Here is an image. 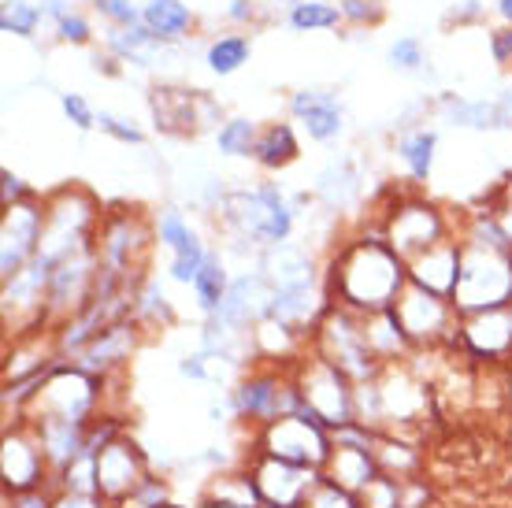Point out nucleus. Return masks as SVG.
<instances>
[{"label":"nucleus","instance_id":"f257e3e1","mask_svg":"<svg viewBox=\"0 0 512 508\" xmlns=\"http://www.w3.org/2000/svg\"><path fill=\"white\" fill-rule=\"evenodd\" d=\"M334 282L346 308L353 312H386L397 305V297L409 282L405 260L386 242H357L338 264H334Z\"/></svg>","mask_w":512,"mask_h":508},{"label":"nucleus","instance_id":"f03ea898","mask_svg":"<svg viewBox=\"0 0 512 508\" xmlns=\"http://www.w3.org/2000/svg\"><path fill=\"white\" fill-rule=\"evenodd\" d=\"M512 301V249L501 245L468 242L461 245V275L453 290L457 312H490V308H509Z\"/></svg>","mask_w":512,"mask_h":508},{"label":"nucleus","instance_id":"7ed1b4c3","mask_svg":"<svg viewBox=\"0 0 512 508\" xmlns=\"http://www.w3.org/2000/svg\"><path fill=\"white\" fill-rule=\"evenodd\" d=\"M97 401H101L97 375L82 371L78 364H52L19 420H64L90 427L97 420Z\"/></svg>","mask_w":512,"mask_h":508},{"label":"nucleus","instance_id":"20e7f679","mask_svg":"<svg viewBox=\"0 0 512 508\" xmlns=\"http://www.w3.org/2000/svg\"><path fill=\"white\" fill-rule=\"evenodd\" d=\"M294 382L305 397L301 416L320 420L327 431H342L349 423H357V382L334 368L331 360H323L320 353L312 360H301L294 368Z\"/></svg>","mask_w":512,"mask_h":508},{"label":"nucleus","instance_id":"39448f33","mask_svg":"<svg viewBox=\"0 0 512 508\" xmlns=\"http://www.w3.org/2000/svg\"><path fill=\"white\" fill-rule=\"evenodd\" d=\"M316 353L323 360H331L338 371H346L353 382H372L383 375V360L372 353L368 334H364V319H353L349 308H334L323 316V323L316 327Z\"/></svg>","mask_w":512,"mask_h":508},{"label":"nucleus","instance_id":"423d86ee","mask_svg":"<svg viewBox=\"0 0 512 508\" xmlns=\"http://www.w3.org/2000/svg\"><path fill=\"white\" fill-rule=\"evenodd\" d=\"M231 408H234V416H242V420L256 423V427H264V423L282 420V416H297V412L305 408V397L297 390L294 371L282 375V371H275V368H264V371L245 375V379L234 386Z\"/></svg>","mask_w":512,"mask_h":508},{"label":"nucleus","instance_id":"0eeeda50","mask_svg":"<svg viewBox=\"0 0 512 508\" xmlns=\"http://www.w3.org/2000/svg\"><path fill=\"white\" fill-rule=\"evenodd\" d=\"M331 449H334L331 431H327L320 420L301 416V412L264 423V427H260V438H256V453H268V457L290 460V464L316 468V471H323Z\"/></svg>","mask_w":512,"mask_h":508},{"label":"nucleus","instance_id":"6e6552de","mask_svg":"<svg viewBox=\"0 0 512 508\" xmlns=\"http://www.w3.org/2000/svg\"><path fill=\"white\" fill-rule=\"evenodd\" d=\"M223 212L245 238L260 245H282L294 227V212L275 190H253V193H231L223 201Z\"/></svg>","mask_w":512,"mask_h":508},{"label":"nucleus","instance_id":"1a4fd4ad","mask_svg":"<svg viewBox=\"0 0 512 508\" xmlns=\"http://www.w3.org/2000/svg\"><path fill=\"white\" fill-rule=\"evenodd\" d=\"M0 468H4V490L8 494H26L52 483V471L45 464V453L38 445V434L26 420H15L4 431V449H0Z\"/></svg>","mask_w":512,"mask_h":508},{"label":"nucleus","instance_id":"9d476101","mask_svg":"<svg viewBox=\"0 0 512 508\" xmlns=\"http://www.w3.org/2000/svg\"><path fill=\"white\" fill-rule=\"evenodd\" d=\"M249 475H253L256 490H260L264 508H301L305 505L308 490L320 483L323 471L301 468V464L268 457V453H253V460H249Z\"/></svg>","mask_w":512,"mask_h":508},{"label":"nucleus","instance_id":"9b49d317","mask_svg":"<svg viewBox=\"0 0 512 508\" xmlns=\"http://www.w3.org/2000/svg\"><path fill=\"white\" fill-rule=\"evenodd\" d=\"M394 316L401 323V331L409 334L412 345H435L449 338L453 327V308L446 305V297L423 290L416 282H405V290L397 297Z\"/></svg>","mask_w":512,"mask_h":508},{"label":"nucleus","instance_id":"f8f14e48","mask_svg":"<svg viewBox=\"0 0 512 508\" xmlns=\"http://www.w3.org/2000/svg\"><path fill=\"white\" fill-rule=\"evenodd\" d=\"M41 230H45V212L38 204L19 201L8 208L4 227H0V275H4V282L23 275L26 264L38 256Z\"/></svg>","mask_w":512,"mask_h":508},{"label":"nucleus","instance_id":"ddd939ff","mask_svg":"<svg viewBox=\"0 0 512 508\" xmlns=\"http://www.w3.org/2000/svg\"><path fill=\"white\" fill-rule=\"evenodd\" d=\"M149 479V464L141 457V449L130 442L127 434H119L116 442H108L97 453V490L108 505L123 501Z\"/></svg>","mask_w":512,"mask_h":508},{"label":"nucleus","instance_id":"4468645a","mask_svg":"<svg viewBox=\"0 0 512 508\" xmlns=\"http://www.w3.org/2000/svg\"><path fill=\"white\" fill-rule=\"evenodd\" d=\"M442 242V219H438L435 208H427V204H409V208H401L386 230V245L394 249L405 264L416 260L420 253H427L431 245Z\"/></svg>","mask_w":512,"mask_h":508},{"label":"nucleus","instance_id":"2eb2a0df","mask_svg":"<svg viewBox=\"0 0 512 508\" xmlns=\"http://www.w3.org/2000/svg\"><path fill=\"white\" fill-rule=\"evenodd\" d=\"M156 234H160V242L175 253V260H171V279H175V282H193V279H197V271L205 267L208 253L201 249L197 234L186 227V219H182L175 208H167L164 216H160V223H156Z\"/></svg>","mask_w":512,"mask_h":508},{"label":"nucleus","instance_id":"dca6fc26","mask_svg":"<svg viewBox=\"0 0 512 508\" xmlns=\"http://www.w3.org/2000/svg\"><path fill=\"white\" fill-rule=\"evenodd\" d=\"M468 353L479 360H501L512 353V308H490L475 312L461 331Z\"/></svg>","mask_w":512,"mask_h":508},{"label":"nucleus","instance_id":"f3484780","mask_svg":"<svg viewBox=\"0 0 512 508\" xmlns=\"http://www.w3.org/2000/svg\"><path fill=\"white\" fill-rule=\"evenodd\" d=\"M457 275H461V249L453 242H438L416 260H409V282L438 293V297H453Z\"/></svg>","mask_w":512,"mask_h":508},{"label":"nucleus","instance_id":"a211bd4d","mask_svg":"<svg viewBox=\"0 0 512 508\" xmlns=\"http://www.w3.org/2000/svg\"><path fill=\"white\" fill-rule=\"evenodd\" d=\"M38 434V445L41 453H45V464H49L52 479L67 468V464H75L82 453H86V431L90 427H82V423H64V420H26Z\"/></svg>","mask_w":512,"mask_h":508},{"label":"nucleus","instance_id":"6ab92c4d","mask_svg":"<svg viewBox=\"0 0 512 508\" xmlns=\"http://www.w3.org/2000/svg\"><path fill=\"white\" fill-rule=\"evenodd\" d=\"M130 349H134V327H130L127 319H119L112 327H104L97 338H93L82 353H78V368L104 379L112 368H119L123 360H130Z\"/></svg>","mask_w":512,"mask_h":508},{"label":"nucleus","instance_id":"aec40b11","mask_svg":"<svg viewBox=\"0 0 512 508\" xmlns=\"http://www.w3.org/2000/svg\"><path fill=\"white\" fill-rule=\"evenodd\" d=\"M294 115L301 119V127L308 130V138L331 141L342 130V108L331 93H297L294 97Z\"/></svg>","mask_w":512,"mask_h":508},{"label":"nucleus","instance_id":"412c9836","mask_svg":"<svg viewBox=\"0 0 512 508\" xmlns=\"http://www.w3.org/2000/svg\"><path fill=\"white\" fill-rule=\"evenodd\" d=\"M264 275L271 286H308L312 282V260L301 249H286V245H271L264 256Z\"/></svg>","mask_w":512,"mask_h":508},{"label":"nucleus","instance_id":"4be33fe9","mask_svg":"<svg viewBox=\"0 0 512 508\" xmlns=\"http://www.w3.org/2000/svg\"><path fill=\"white\" fill-rule=\"evenodd\" d=\"M208 501H219V505H242V508H264L260 501V490H256L249 468L245 471H227V475H216L205 490Z\"/></svg>","mask_w":512,"mask_h":508},{"label":"nucleus","instance_id":"5701e85b","mask_svg":"<svg viewBox=\"0 0 512 508\" xmlns=\"http://www.w3.org/2000/svg\"><path fill=\"white\" fill-rule=\"evenodd\" d=\"M231 290V282H227V271L219 264V256L208 253L205 267L197 271V279H193V293H197V305L205 308L208 316H216L219 305H223V297Z\"/></svg>","mask_w":512,"mask_h":508},{"label":"nucleus","instance_id":"b1692460","mask_svg":"<svg viewBox=\"0 0 512 508\" xmlns=\"http://www.w3.org/2000/svg\"><path fill=\"white\" fill-rule=\"evenodd\" d=\"M141 19H145L149 34H156V38H175V34H182L190 26V12L179 0H149V8L141 12Z\"/></svg>","mask_w":512,"mask_h":508},{"label":"nucleus","instance_id":"393cba45","mask_svg":"<svg viewBox=\"0 0 512 508\" xmlns=\"http://www.w3.org/2000/svg\"><path fill=\"white\" fill-rule=\"evenodd\" d=\"M253 156L264 167H286L297 156L294 130L286 127V123H275V127H268L260 138H256V153Z\"/></svg>","mask_w":512,"mask_h":508},{"label":"nucleus","instance_id":"a878e982","mask_svg":"<svg viewBox=\"0 0 512 508\" xmlns=\"http://www.w3.org/2000/svg\"><path fill=\"white\" fill-rule=\"evenodd\" d=\"M357 193V171L349 164H331L323 167L320 175V197L331 208H338V204H349V197Z\"/></svg>","mask_w":512,"mask_h":508},{"label":"nucleus","instance_id":"bb28decb","mask_svg":"<svg viewBox=\"0 0 512 508\" xmlns=\"http://www.w3.org/2000/svg\"><path fill=\"white\" fill-rule=\"evenodd\" d=\"M401 156L409 164L412 178H427L431 175V164H435V134L431 130H416L401 141Z\"/></svg>","mask_w":512,"mask_h":508},{"label":"nucleus","instance_id":"cd10ccee","mask_svg":"<svg viewBox=\"0 0 512 508\" xmlns=\"http://www.w3.org/2000/svg\"><path fill=\"white\" fill-rule=\"evenodd\" d=\"M449 119L453 123H461V127H505V115H501L498 104H487V101H475V104H449L446 108Z\"/></svg>","mask_w":512,"mask_h":508},{"label":"nucleus","instance_id":"c85d7f7f","mask_svg":"<svg viewBox=\"0 0 512 508\" xmlns=\"http://www.w3.org/2000/svg\"><path fill=\"white\" fill-rule=\"evenodd\" d=\"M245 60H249V41L245 38H223L208 49V67H212L216 75H231Z\"/></svg>","mask_w":512,"mask_h":508},{"label":"nucleus","instance_id":"c756f323","mask_svg":"<svg viewBox=\"0 0 512 508\" xmlns=\"http://www.w3.org/2000/svg\"><path fill=\"white\" fill-rule=\"evenodd\" d=\"M301 508H364V505H360L357 494H349V490H342L338 483H331L327 475H320V483L308 490Z\"/></svg>","mask_w":512,"mask_h":508},{"label":"nucleus","instance_id":"7c9ffc66","mask_svg":"<svg viewBox=\"0 0 512 508\" xmlns=\"http://www.w3.org/2000/svg\"><path fill=\"white\" fill-rule=\"evenodd\" d=\"M216 141L227 156H249V153H256V127L249 119H231L227 127L219 130Z\"/></svg>","mask_w":512,"mask_h":508},{"label":"nucleus","instance_id":"2f4dec72","mask_svg":"<svg viewBox=\"0 0 512 508\" xmlns=\"http://www.w3.org/2000/svg\"><path fill=\"white\" fill-rule=\"evenodd\" d=\"M112 508H167V483L164 479H156V475H149L134 494H127Z\"/></svg>","mask_w":512,"mask_h":508},{"label":"nucleus","instance_id":"473e14b6","mask_svg":"<svg viewBox=\"0 0 512 508\" xmlns=\"http://www.w3.org/2000/svg\"><path fill=\"white\" fill-rule=\"evenodd\" d=\"M360 505L364 508H401V479L379 475V479L360 494Z\"/></svg>","mask_w":512,"mask_h":508},{"label":"nucleus","instance_id":"72a5a7b5","mask_svg":"<svg viewBox=\"0 0 512 508\" xmlns=\"http://www.w3.org/2000/svg\"><path fill=\"white\" fill-rule=\"evenodd\" d=\"M0 26H4L8 34L30 38L34 26H38V12H34L30 4H23V0H8V4H4V15H0Z\"/></svg>","mask_w":512,"mask_h":508},{"label":"nucleus","instance_id":"f704fd0d","mask_svg":"<svg viewBox=\"0 0 512 508\" xmlns=\"http://www.w3.org/2000/svg\"><path fill=\"white\" fill-rule=\"evenodd\" d=\"M290 23H294L297 30L334 26V23H338V8H331V4H297L294 15H290Z\"/></svg>","mask_w":512,"mask_h":508},{"label":"nucleus","instance_id":"c9c22d12","mask_svg":"<svg viewBox=\"0 0 512 508\" xmlns=\"http://www.w3.org/2000/svg\"><path fill=\"white\" fill-rule=\"evenodd\" d=\"M390 60H394L397 67H405V71H416V67L423 64L420 41H416V38H401L394 49H390Z\"/></svg>","mask_w":512,"mask_h":508},{"label":"nucleus","instance_id":"e433bc0d","mask_svg":"<svg viewBox=\"0 0 512 508\" xmlns=\"http://www.w3.org/2000/svg\"><path fill=\"white\" fill-rule=\"evenodd\" d=\"M52 508H112L101 494H71V490H56Z\"/></svg>","mask_w":512,"mask_h":508},{"label":"nucleus","instance_id":"4c0bfd02","mask_svg":"<svg viewBox=\"0 0 512 508\" xmlns=\"http://www.w3.org/2000/svg\"><path fill=\"white\" fill-rule=\"evenodd\" d=\"M64 112L78 130H90L93 123H97V119H93V112H90V104L82 101L78 93H64Z\"/></svg>","mask_w":512,"mask_h":508},{"label":"nucleus","instance_id":"58836bf2","mask_svg":"<svg viewBox=\"0 0 512 508\" xmlns=\"http://www.w3.org/2000/svg\"><path fill=\"white\" fill-rule=\"evenodd\" d=\"M101 130H108L112 138H119V141H127V145H141V130L138 127H130V123H123V119H116V115H108V112H101Z\"/></svg>","mask_w":512,"mask_h":508},{"label":"nucleus","instance_id":"ea45409f","mask_svg":"<svg viewBox=\"0 0 512 508\" xmlns=\"http://www.w3.org/2000/svg\"><path fill=\"white\" fill-rule=\"evenodd\" d=\"M134 312H138V316H149V312H164V316H167V297H164V290H160L156 282H149V286L141 290Z\"/></svg>","mask_w":512,"mask_h":508},{"label":"nucleus","instance_id":"a19ab883","mask_svg":"<svg viewBox=\"0 0 512 508\" xmlns=\"http://www.w3.org/2000/svg\"><path fill=\"white\" fill-rule=\"evenodd\" d=\"M97 8H101V12H108V15H112V19H116V23H127V26H134V23H138V12H134V8H130L127 0H97Z\"/></svg>","mask_w":512,"mask_h":508},{"label":"nucleus","instance_id":"79ce46f5","mask_svg":"<svg viewBox=\"0 0 512 508\" xmlns=\"http://www.w3.org/2000/svg\"><path fill=\"white\" fill-rule=\"evenodd\" d=\"M60 34H64L67 41H75V45H82V41L90 38V26L82 23L78 15H60Z\"/></svg>","mask_w":512,"mask_h":508},{"label":"nucleus","instance_id":"37998d69","mask_svg":"<svg viewBox=\"0 0 512 508\" xmlns=\"http://www.w3.org/2000/svg\"><path fill=\"white\" fill-rule=\"evenodd\" d=\"M494 60L498 64H509L512 60V30H498L494 34Z\"/></svg>","mask_w":512,"mask_h":508},{"label":"nucleus","instance_id":"c03bdc74","mask_svg":"<svg viewBox=\"0 0 512 508\" xmlns=\"http://www.w3.org/2000/svg\"><path fill=\"white\" fill-rule=\"evenodd\" d=\"M23 182L12 175V171H4V208H12V204H19V197H23Z\"/></svg>","mask_w":512,"mask_h":508},{"label":"nucleus","instance_id":"a18cd8bd","mask_svg":"<svg viewBox=\"0 0 512 508\" xmlns=\"http://www.w3.org/2000/svg\"><path fill=\"white\" fill-rule=\"evenodd\" d=\"M342 15H349V19H368V15H372V4H368V0H346V4H342Z\"/></svg>","mask_w":512,"mask_h":508},{"label":"nucleus","instance_id":"49530a36","mask_svg":"<svg viewBox=\"0 0 512 508\" xmlns=\"http://www.w3.org/2000/svg\"><path fill=\"white\" fill-rule=\"evenodd\" d=\"M501 115H505V123H512V93H505V97H501Z\"/></svg>","mask_w":512,"mask_h":508},{"label":"nucleus","instance_id":"de8ad7c7","mask_svg":"<svg viewBox=\"0 0 512 508\" xmlns=\"http://www.w3.org/2000/svg\"><path fill=\"white\" fill-rule=\"evenodd\" d=\"M231 15H234V19H245V15H249V0H234Z\"/></svg>","mask_w":512,"mask_h":508},{"label":"nucleus","instance_id":"09e8293b","mask_svg":"<svg viewBox=\"0 0 512 508\" xmlns=\"http://www.w3.org/2000/svg\"><path fill=\"white\" fill-rule=\"evenodd\" d=\"M505 408H509V423H512V375H509V382H505Z\"/></svg>","mask_w":512,"mask_h":508},{"label":"nucleus","instance_id":"8fccbe9b","mask_svg":"<svg viewBox=\"0 0 512 508\" xmlns=\"http://www.w3.org/2000/svg\"><path fill=\"white\" fill-rule=\"evenodd\" d=\"M197 508H242V505H219V501H208V497H201V505Z\"/></svg>","mask_w":512,"mask_h":508},{"label":"nucleus","instance_id":"3c124183","mask_svg":"<svg viewBox=\"0 0 512 508\" xmlns=\"http://www.w3.org/2000/svg\"><path fill=\"white\" fill-rule=\"evenodd\" d=\"M501 15H505V19H512V0H501Z\"/></svg>","mask_w":512,"mask_h":508},{"label":"nucleus","instance_id":"603ef678","mask_svg":"<svg viewBox=\"0 0 512 508\" xmlns=\"http://www.w3.org/2000/svg\"><path fill=\"white\" fill-rule=\"evenodd\" d=\"M167 508H179V505H167Z\"/></svg>","mask_w":512,"mask_h":508}]
</instances>
